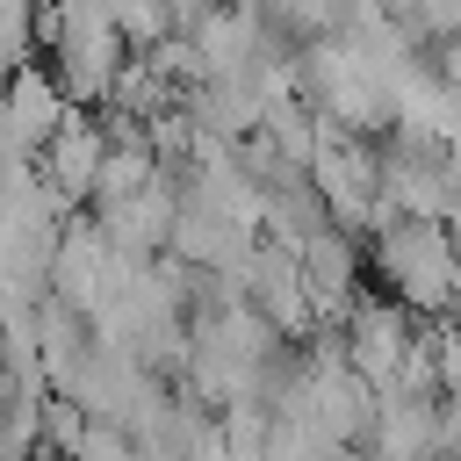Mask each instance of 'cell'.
Instances as JSON below:
<instances>
[{
    "mask_svg": "<svg viewBox=\"0 0 461 461\" xmlns=\"http://www.w3.org/2000/svg\"><path fill=\"white\" fill-rule=\"evenodd\" d=\"M360 238H367L360 245V267L389 288V303H403L411 317H447L454 310V245H447V223L382 216Z\"/></svg>",
    "mask_w": 461,
    "mask_h": 461,
    "instance_id": "1",
    "label": "cell"
},
{
    "mask_svg": "<svg viewBox=\"0 0 461 461\" xmlns=\"http://www.w3.org/2000/svg\"><path fill=\"white\" fill-rule=\"evenodd\" d=\"M101 14L115 22L122 43H158V36H173V29H166V0H101Z\"/></svg>",
    "mask_w": 461,
    "mask_h": 461,
    "instance_id": "5",
    "label": "cell"
},
{
    "mask_svg": "<svg viewBox=\"0 0 461 461\" xmlns=\"http://www.w3.org/2000/svg\"><path fill=\"white\" fill-rule=\"evenodd\" d=\"M86 216H94V230H101L115 252L158 259V252H166V230H173V166H158L137 194H115V202H101V209H86Z\"/></svg>",
    "mask_w": 461,
    "mask_h": 461,
    "instance_id": "3",
    "label": "cell"
},
{
    "mask_svg": "<svg viewBox=\"0 0 461 461\" xmlns=\"http://www.w3.org/2000/svg\"><path fill=\"white\" fill-rule=\"evenodd\" d=\"M101 151H108V122L94 115V108H65L58 115V130L36 144V173L50 180V194H65L72 209L86 202V187H94V166H101Z\"/></svg>",
    "mask_w": 461,
    "mask_h": 461,
    "instance_id": "4",
    "label": "cell"
},
{
    "mask_svg": "<svg viewBox=\"0 0 461 461\" xmlns=\"http://www.w3.org/2000/svg\"><path fill=\"white\" fill-rule=\"evenodd\" d=\"M288 252H295V274H303V295H310L317 324H339V310L360 295V274H367L360 267V238L339 230V223H324V230L295 238Z\"/></svg>",
    "mask_w": 461,
    "mask_h": 461,
    "instance_id": "2",
    "label": "cell"
}]
</instances>
